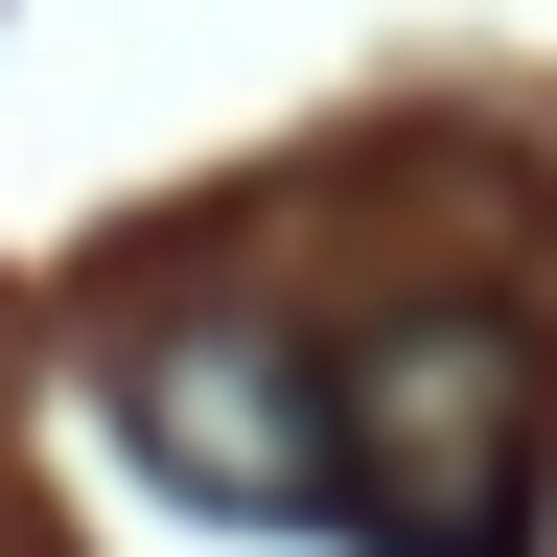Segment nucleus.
<instances>
[{
    "instance_id": "obj_1",
    "label": "nucleus",
    "mask_w": 557,
    "mask_h": 557,
    "mask_svg": "<svg viewBox=\"0 0 557 557\" xmlns=\"http://www.w3.org/2000/svg\"><path fill=\"white\" fill-rule=\"evenodd\" d=\"M139 442H186L233 511H325V418L302 372H278L256 325H186V348H139Z\"/></svg>"
}]
</instances>
